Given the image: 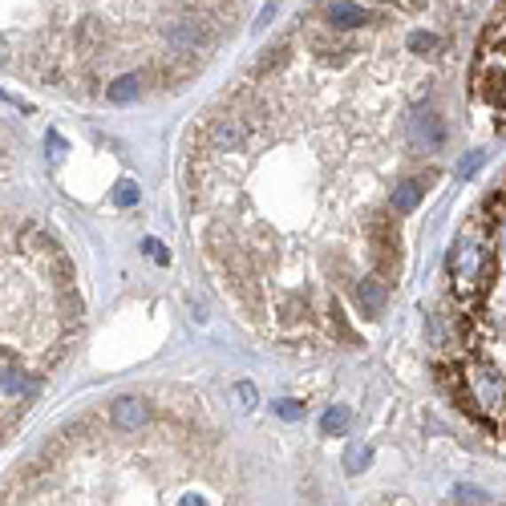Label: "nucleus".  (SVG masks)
Segmentation results:
<instances>
[{
    "label": "nucleus",
    "mask_w": 506,
    "mask_h": 506,
    "mask_svg": "<svg viewBox=\"0 0 506 506\" xmlns=\"http://www.w3.org/2000/svg\"><path fill=\"white\" fill-rule=\"evenodd\" d=\"M506 405V381L490 368H474L466 377V409L470 414H494Z\"/></svg>",
    "instance_id": "nucleus-1"
},
{
    "label": "nucleus",
    "mask_w": 506,
    "mask_h": 506,
    "mask_svg": "<svg viewBox=\"0 0 506 506\" xmlns=\"http://www.w3.org/2000/svg\"><path fill=\"white\" fill-rule=\"evenodd\" d=\"M450 272H454V284L458 292H474L482 284V272H486V256H482L478 243L458 240L450 251Z\"/></svg>",
    "instance_id": "nucleus-2"
},
{
    "label": "nucleus",
    "mask_w": 506,
    "mask_h": 506,
    "mask_svg": "<svg viewBox=\"0 0 506 506\" xmlns=\"http://www.w3.org/2000/svg\"><path fill=\"white\" fill-rule=\"evenodd\" d=\"M409 142H414V150H422V154L442 150V142H446L442 118H438V114H430V110H417L414 118H409Z\"/></svg>",
    "instance_id": "nucleus-3"
},
{
    "label": "nucleus",
    "mask_w": 506,
    "mask_h": 506,
    "mask_svg": "<svg viewBox=\"0 0 506 506\" xmlns=\"http://www.w3.org/2000/svg\"><path fill=\"white\" fill-rule=\"evenodd\" d=\"M110 422H114V430H122V433H138L142 425L150 422V409L138 397H118L110 409Z\"/></svg>",
    "instance_id": "nucleus-4"
},
{
    "label": "nucleus",
    "mask_w": 506,
    "mask_h": 506,
    "mask_svg": "<svg viewBox=\"0 0 506 506\" xmlns=\"http://www.w3.org/2000/svg\"><path fill=\"white\" fill-rule=\"evenodd\" d=\"M248 142V126L243 118H219L211 126V146L215 150H240Z\"/></svg>",
    "instance_id": "nucleus-5"
},
{
    "label": "nucleus",
    "mask_w": 506,
    "mask_h": 506,
    "mask_svg": "<svg viewBox=\"0 0 506 506\" xmlns=\"http://www.w3.org/2000/svg\"><path fill=\"white\" fill-rule=\"evenodd\" d=\"M422 194H425V178H405V183H397V186H393L389 202H393V211H397V215H409V211H417Z\"/></svg>",
    "instance_id": "nucleus-6"
},
{
    "label": "nucleus",
    "mask_w": 506,
    "mask_h": 506,
    "mask_svg": "<svg viewBox=\"0 0 506 506\" xmlns=\"http://www.w3.org/2000/svg\"><path fill=\"white\" fill-rule=\"evenodd\" d=\"M324 17H328L332 28H357V25H365L368 20V12L360 9V4H352V0H332Z\"/></svg>",
    "instance_id": "nucleus-7"
},
{
    "label": "nucleus",
    "mask_w": 506,
    "mask_h": 506,
    "mask_svg": "<svg viewBox=\"0 0 506 506\" xmlns=\"http://www.w3.org/2000/svg\"><path fill=\"white\" fill-rule=\"evenodd\" d=\"M170 45L178 49V53H191V49L202 45V25L199 20H178L175 28H170Z\"/></svg>",
    "instance_id": "nucleus-8"
},
{
    "label": "nucleus",
    "mask_w": 506,
    "mask_h": 506,
    "mask_svg": "<svg viewBox=\"0 0 506 506\" xmlns=\"http://www.w3.org/2000/svg\"><path fill=\"white\" fill-rule=\"evenodd\" d=\"M357 304L368 316H377L381 308H385V288H381V280H360L357 284Z\"/></svg>",
    "instance_id": "nucleus-9"
},
{
    "label": "nucleus",
    "mask_w": 506,
    "mask_h": 506,
    "mask_svg": "<svg viewBox=\"0 0 506 506\" xmlns=\"http://www.w3.org/2000/svg\"><path fill=\"white\" fill-rule=\"evenodd\" d=\"M138 93H142V77L138 74H126V77H118V82L106 90V98L118 101V106H126V101H134Z\"/></svg>",
    "instance_id": "nucleus-10"
},
{
    "label": "nucleus",
    "mask_w": 506,
    "mask_h": 506,
    "mask_svg": "<svg viewBox=\"0 0 506 506\" xmlns=\"http://www.w3.org/2000/svg\"><path fill=\"white\" fill-rule=\"evenodd\" d=\"M349 425H352V414L344 409V405H336V409H328V414H324L320 430L332 433V438H341V433H349Z\"/></svg>",
    "instance_id": "nucleus-11"
},
{
    "label": "nucleus",
    "mask_w": 506,
    "mask_h": 506,
    "mask_svg": "<svg viewBox=\"0 0 506 506\" xmlns=\"http://www.w3.org/2000/svg\"><path fill=\"white\" fill-rule=\"evenodd\" d=\"M28 389H33V377H25L17 365L4 360V397H20V393H28Z\"/></svg>",
    "instance_id": "nucleus-12"
},
{
    "label": "nucleus",
    "mask_w": 506,
    "mask_h": 506,
    "mask_svg": "<svg viewBox=\"0 0 506 506\" xmlns=\"http://www.w3.org/2000/svg\"><path fill=\"white\" fill-rule=\"evenodd\" d=\"M368 466V446L365 442H349V454H344V470L349 474H360Z\"/></svg>",
    "instance_id": "nucleus-13"
},
{
    "label": "nucleus",
    "mask_w": 506,
    "mask_h": 506,
    "mask_svg": "<svg viewBox=\"0 0 506 506\" xmlns=\"http://www.w3.org/2000/svg\"><path fill=\"white\" fill-rule=\"evenodd\" d=\"M409 49H414V53H438L442 41H438V33H414V37H409Z\"/></svg>",
    "instance_id": "nucleus-14"
},
{
    "label": "nucleus",
    "mask_w": 506,
    "mask_h": 506,
    "mask_svg": "<svg viewBox=\"0 0 506 506\" xmlns=\"http://www.w3.org/2000/svg\"><path fill=\"white\" fill-rule=\"evenodd\" d=\"M114 202H118V207H134V202H138V183H118V191H114Z\"/></svg>",
    "instance_id": "nucleus-15"
},
{
    "label": "nucleus",
    "mask_w": 506,
    "mask_h": 506,
    "mask_svg": "<svg viewBox=\"0 0 506 506\" xmlns=\"http://www.w3.org/2000/svg\"><path fill=\"white\" fill-rule=\"evenodd\" d=\"M45 146H49V158H53V162H61V158H65V150H69V146H65V138H61V134H57V130H49Z\"/></svg>",
    "instance_id": "nucleus-16"
},
{
    "label": "nucleus",
    "mask_w": 506,
    "mask_h": 506,
    "mask_svg": "<svg viewBox=\"0 0 506 506\" xmlns=\"http://www.w3.org/2000/svg\"><path fill=\"white\" fill-rule=\"evenodd\" d=\"M276 414L284 417V422H296V417H304V405H300V401H280Z\"/></svg>",
    "instance_id": "nucleus-17"
},
{
    "label": "nucleus",
    "mask_w": 506,
    "mask_h": 506,
    "mask_svg": "<svg viewBox=\"0 0 506 506\" xmlns=\"http://www.w3.org/2000/svg\"><path fill=\"white\" fill-rule=\"evenodd\" d=\"M142 251H146V256L154 259V264H166V259H170V256H166V248H162L158 240H146V243H142Z\"/></svg>",
    "instance_id": "nucleus-18"
},
{
    "label": "nucleus",
    "mask_w": 506,
    "mask_h": 506,
    "mask_svg": "<svg viewBox=\"0 0 506 506\" xmlns=\"http://www.w3.org/2000/svg\"><path fill=\"white\" fill-rule=\"evenodd\" d=\"M478 166H482V150H474V154H470L466 162L458 166V175H462V178H470V175H474V170H478Z\"/></svg>",
    "instance_id": "nucleus-19"
},
{
    "label": "nucleus",
    "mask_w": 506,
    "mask_h": 506,
    "mask_svg": "<svg viewBox=\"0 0 506 506\" xmlns=\"http://www.w3.org/2000/svg\"><path fill=\"white\" fill-rule=\"evenodd\" d=\"M458 502H486V494L474 486H458Z\"/></svg>",
    "instance_id": "nucleus-20"
},
{
    "label": "nucleus",
    "mask_w": 506,
    "mask_h": 506,
    "mask_svg": "<svg viewBox=\"0 0 506 506\" xmlns=\"http://www.w3.org/2000/svg\"><path fill=\"white\" fill-rule=\"evenodd\" d=\"M272 17H276V0H272V4H267V9H264V12H259V20H256V28H264V25H267V20H272Z\"/></svg>",
    "instance_id": "nucleus-21"
},
{
    "label": "nucleus",
    "mask_w": 506,
    "mask_h": 506,
    "mask_svg": "<svg viewBox=\"0 0 506 506\" xmlns=\"http://www.w3.org/2000/svg\"><path fill=\"white\" fill-rule=\"evenodd\" d=\"M240 401L251 409V405H256V389H251V385H240Z\"/></svg>",
    "instance_id": "nucleus-22"
},
{
    "label": "nucleus",
    "mask_w": 506,
    "mask_h": 506,
    "mask_svg": "<svg viewBox=\"0 0 506 506\" xmlns=\"http://www.w3.org/2000/svg\"><path fill=\"white\" fill-rule=\"evenodd\" d=\"M178 506H207V502H202V498H194V494H186V498H183V502H178Z\"/></svg>",
    "instance_id": "nucleus-23"
},
{
    "label": "nucleus",
    "mask_w": 506,
    "mask_h": 506,
    "mask_svg": "<svg viewBox=\"0 0 506 506\" xmlns=\"http://www.w3.org/2000/svg\"><path fill=\"white\" fill-rule=\"evenodd\" d=\"M502 106H506V85H502Z\"/></svg>",
    "instance_id": "nucleus-24"
},
{
    "label": "nucleus",
    "mask_w": 506,
    "mask_h": 506,
    "mask_svg": "<svg viewBox=\"0 0 506 506\" xmlns=\"http://www.w3.org/2000/svg\"><path fill=\"white\" fill-rule=\"evenodd\" d=\"M502 53H506V37H502Z\"/></svg>",
    "instance_id": "nucleus-25"
}]
</instances>
